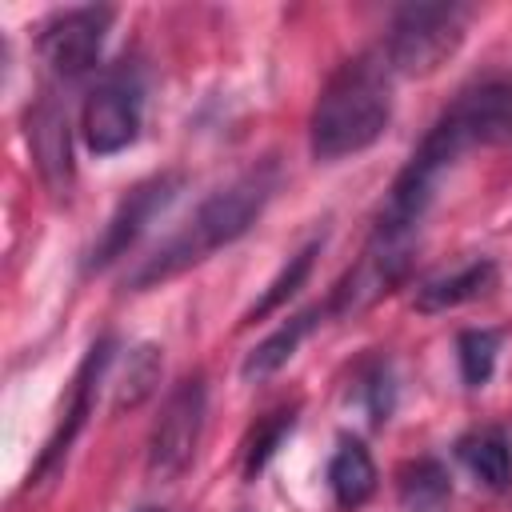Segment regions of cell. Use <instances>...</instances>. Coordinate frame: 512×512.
I'll return each instance as SVG.
<instances>
[{
    "instance_id": "1",
    "label": "cell",
    "mask_w": 512,
    "mask_h": 512,
    "mask_svg": "<svg viewBox=\"0 0 512 512\" xmlns=\"http://www.w3.org/2000/svg\"><path fill=\"white\" fill-rule=\"evenodd\" d=\"M280 188V164L276 160H260L252 168H244L236 180H228L224 188H216L208 200H200V208L168 236L160 240L132 272H128V288L132 292H144V288H156L180 272H188L192 264L208 260L216 248L240 240L256 220L260 212L268 208V200L276 196Z\"/></svg>"
},
{
    "instance_id": "2",
    "label": "cell",
    "mask_w": 512,
    "mask_h": 512,
    "mask_svg": "<svg viewBox=\"0 0 512 512\" xmlns=\"http://www.w3.org/2000/svg\"><path fill=\"white\" fill-rule=\"evenodd\" d=\"M392 68L380 48L344 60L316 96L308 148L316 160H344L372 148L392 120Z\"/></svg>"
},
{
    "instance_id": "3",
    "label": "cell",
    "mask_w": 512,
    "mask_h": 512,
    "mask_svg": "<svg viewBox=\"0 0 512 512\" xmlns=\"http://www.w3.org/2000/svg\"><path fill=\"white\" fill-rule=\"evenodd\" d=\"M500 144H512V80H480L440 112L412 152V164L440 180L468 148Z\"/></svg>"
},
{
    "instance_id": "4",
    "label": "cell",
    "mask_w": 512,
    "mask_h": 512,
    "mask_svg": "<svg viewBox=\"0 0 512 512\" xmlns=\"http://www.w3.org/2000/svg\"><path fill=\"white\" fill-rule=\"evenodd\" d=\"M468 8L464 4H404L380 44L396 76H432L464 44Z\"/></svg>"
},
{
    "instance_id": "5",
    "label": "cell",
    "mask_w": 512,
    "mask_h": 512,
    "mask_svg": "<svg viewBox=\"0 0 512 512\" xmlns=\"http://www.w3.org/2000/svg\"><path fill=\"white\" fill-rule=\"evenodd\" d=\"M412 236L416 232H384L376 228L364 256L344 272V280L324 300L328 316H356L372 308L380 296H388L412 268Z\"/></svg>"
},
{
    "instance_id": "6",
    "label": "cell",
    "mask_w": 512,
    "mask_h": 512,
    "mask_svg": "<svg viewBox=\"0 0 512 512\" xmlns=\"http://www.w3.org/2000/svg\"><path fill=\"white\" fill-rule=\"evenodd\" d=\"M204 412H208V388H204V376L192 372V376H184L168 392V400L160 408V420L152 428V440H148V472L156 480L184 476V468L196 456L200 432H204Z\"/></svg>"
},
{
    "instance_id": "7",
    "label": "cell",
    "mask_w": 512,
    "mask_h": 512,
    "mask_svg": "<svg viewBox=\"0 0 512 512\" xmlns=\"http://www.w3.org/2000/svg\"><path fill=\"white\" fill-rule=\"evenodd\" d=\"M140 112H144V88L136 72L128 68L108 72L80 108V132H84L88 152L96 156L124 152L140 136Z\"/></svg>"
},
{
    "instance_id": "8",
    "label": "cell",
    "mask_w": 512,
    "mask_h": 512,
    "mask_svg": "<svg viewBox=\"0 0 512 512\" xmlns=\"http://www.w3.org/2000/svg\"><path fill=\"white\" fill-rule=\"evenodd\" d=\"M180 184H184L180 172H160V176H148V180L132 184V188L120 196L116 212L108 216L100 240L92 244L88 260H84V272H100V268H108L112 260L128 256V248L144 236V228H148V224L176 200Z\"/></svg>"
},
{
    "instance_id": "9",
    "label": "cell",
    "mask_w": 512,
    "mask_h": 512,
    "mask_svg": "<svg viewBox=\"0 0 512 512\" xmlns=\"http://www.w3.org/2000/svg\"><path fill=\"white\" fill-rule=\"evenodd\" d=\"M116 12L108 4H84V8H68L56 12L44 28H40V60L56 72V76H84L104 48V36L112 28Z\"/></svg>"
},
{
    "instance_id": "10",
    "label": "cell",
    "mask_w": 512,
    "mask_h": 512,
    "mask_svg": "<svg viewBox=\"0 0 512 512\" xmlns=\"http://www.w3.org/2000/svg\"><path fill=\"white\" fill-rule=\"evenodd\" d=\"M24 136H28V152L36 160L40 180L48 184L52 196H68L72 188V128H68V112L64 104L44 92L28 112H24Z\"/></svg>"
},
{
    "instance_id": "11",
    "label": "cell",
    "mask_w": 512,
    "mask_h": 512,
    "mask_svg": "<svg viewBox=\"0 0 512 512\" xmlns=\"http://www.w3.org/2000/svg\"><path fill=\"white\" fill-rule=\"evenodd\" d=\"M112 352H116V340H112V336H100V340L88 348L84 364L76 368L72 400H68V408H64V420H60V428L52 432V440L44 444V452H40V460H36V468H32V476H28V484H40L44 476H52V472L60 468V460L68 456L76 432L84 428V420H88V412H92V396H96V388H100V380H104V372H108V364H112Z\"/></svg>"
},
{
    "instance_id": "12",
    "label": "cell",
    "mask_w": 512,
    "mask_h": 512,
    "mask_svg": "<svg viewBox=\"0 0 512 512\" xmlns=\"http://www.w3.org/2000/svg\"><path fill=\"white\" fill-rule=\"evenodd\" d=\"M328 488H332V500L344 512H356L360 504L372 500V492H376V464H372V452L364 448V440L340 436V444H336V452L328 460Z\"/></svg>"
},
{
    "instance_id": "13",
    "label": "cell",
    "mask_w": 512,
    "mask_h": 512,
    "mask_svg": "<svg viewBox=\"0 0 512 512\" xmlns=\"http://www.w3.org/2000/svg\"><path fill=\"white\" fill-rule=\"evenodd\" d=\"M324 316H328V308H324V304H312V308H304V312L288 316L272 336H264V340L244 356L240 376H244V380H268L272 372H280V368L296 356L300 340H304V336H308Z\"/></svg>"
},
{
    "instance_id": "14",
    "label": "cell",
    "mask_w": 512,
    "mask_h": 512,
    "mask_svg": "<svg viewBox=\"0 0 512 512\" xmlns=\"http://www.w3.org/2000/svg\"><path fill=\"white\" fill-rule=\"evenodd\" d=\"M456 456L468 464V472H472L484 488L504 492V488L512 484V440H508L504 428H480V432L460 436Z\"/></svg>"
},
{
    "instance_id": "15",
    "label": "cell",
    "mask_w": 512,
    "mask_h": 512,
    "mask_svg": "<svg viewBox=\"0 0 512 512\" xmlns=\"http://www.w3.org/2000/svg\"><path fill=\"white\" fill-rule=\"evenodd\" d=\"M492 284H496V264H492V260H472V264L456 268L452 276H436V280L420 284L416 308H420V312H448V308H456V304L480 300Z\"/></svg>"
},
{
    "instance_id": "16",
    "label": "cell",
    "mask_w": 512,
    "mask_h": 512,
    "mask_svg": "<svg viewBox=\"0 0 512 512\" xmlns=\"http://www.w3.org/2000/svg\"><path fill=\"white\" fill-rule=\"evenodd\" d=\"M452 496V476L436 456H420L400 464L396 472V500L404 512H440Z\"/></svg>"
},
{
    "instance_id": "17",
    "label": "cell",
    "mask_w": 512,
    "mask_h": 512,
    "mask_svg": "<svg viewBox=\"0 0 512 512\" xmlns=\"http://www.w3.org/2000/svg\"><path fill=\"white\" fill-rule=\"evenodd\" d=\"M320 244L324 240H308L300 252H292L288 260H284V268L276 272V280L260 292V300L244 312V324H256V320H264V316H272V312H280L300 288H304V280L312 276V260H316V252H320Z\"/></svg>"
},
{
    "instance_id": "18",
    "label": "cell",
    "mask_w": 512,
    "mask_h": 512,
    "mask_svg": "<svg viewBox=\"0 0 512 512\" xmlns=\"http://www.w3.org/2000/svg\"><path fill=\"white\" fill-rule=\"evenodd\" d=\"M160 372H164V356H160L156 344L132 348V352H128V364H124V376L116 380V392H112V412H124V408L132 412V408H140V404L156 392Z\"/></svg>"
},
{
    "instance_id": "19",
    "label": "cell",
    "mask_w": 512,
    "mask_h": 512,
    "mask_svg": "<svg viewBox=\"0 0 512 512\" xmlns=\"http://www.w3.org/2000/svg\"><path fill=\"white\" fill-rule=\"evenodd\" d=\"M496 352H500V332L492 328H464L456 336V360H460V376L468 388H484L492 380Z\"/></svg>"
},
{
    "instance_id": "20",
    "label": "cell",
    "mask_w": 512,
    "mask_h": 512,
    "mask_svg": "<svg viewBox=\"0 0 512 512\" xmlns=\"http://www.w3.org/2000/svg\"><path fill=\"white\" fill-rule=\"evenodd\" d=\"M292 424H296V404H292V408H276V412H268V416L256 424V432H252V440H248V448H244V476H248V480H256V476L264 472V464L276 456V448H280V440L292 432Z\"/></svg>"
},
{
    "instance_id": "21",
    "label": "cell",
    "mask_w": 512,
    "mask_h": 512,
    "mask_svg": "<svg viewBox=\"0 0 512 512\" xmlns=\"http://www.w3.org/2000/svg\"><path fill=\"white\" fill-rule=\"evenodd\" d=\"M360 396H364V404H368L372 424H384V420H388V412H392V372H388V364H384V360H380V364H372V368L364 372Z\"/></svg>"
},
{
    "instance_id": "22",
    "label": "cell",
    "mask_w": 512,
    "mask_h": 512,
    "mask_svg": "<svg viewBox=\"0 0 512 512\" xmlns=\"http://www.w3.org/2000/svg\"><path fill=\"white\" fill-rule=\"evenodd\" d=\"M140 512H164V508H140Z\"/></svg>"
}]
</instances>
